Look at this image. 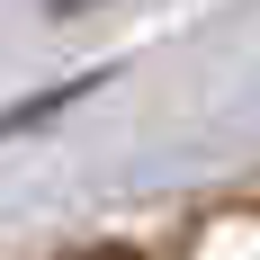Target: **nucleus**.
Instances as JSON below:
<instances>
[{
	"label": "nucleus",
	"mask_w": 260,
	"mask_h": 260,
	"mask_svg": "<svg viewBox=\"0 0 260 260\" xmlns=\"http://www.w3.org/2000/svg\"><path fill=\"white\" fill-rule=\"evenodd\" d=\"M63 260H135V251H117V242H99V251H63Z\"/></svg>",
	"instance_id": "nucleus-1"
}]
</instances>
